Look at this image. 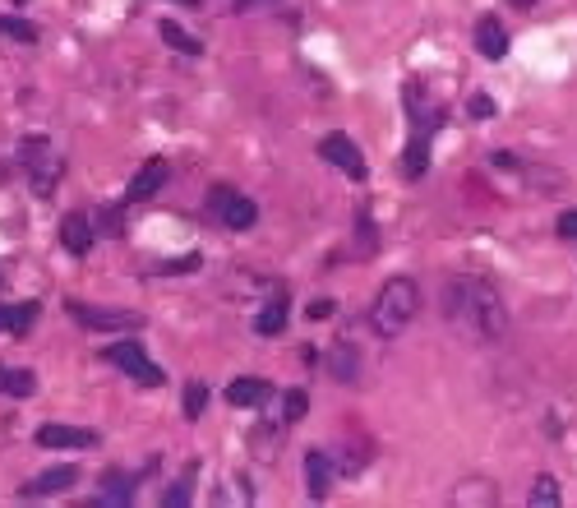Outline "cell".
Wrapping results in <instances>:
<instances>
[{
    "instance_id": "20",
    "label": "cell",
    "mask_w": 577,
    "mask_h": 508,
    "mask_svg": "<svg viewBox=\"0 0 577 508\" xmlns=\"http://www.w3.org/2000/svg\"><path fill=\"white\" fill-rule=\"evenodd\" d=\"M0 37L5 42H19V47H33L37 37V24H28V19H14V14H0Z\"/></svg>"
},
{
    "instance_id": "12",
    "label": "cell",
    "mask_w": 577,
    "mask_h": 508,
    "mask_svg": "<svg viewBox=\"0 0 577 508\" xmlns=\"http://www.w3.org/2000/svg\"><path fill=\"white\" fill-rule=\"evenodd\" d=\"M37 448H97V430H79V425H42L37 430Z\"/></svg>"
},
{
    "instance_id": "33",
    "label": "cell",
    "mask_w": 577,
    "mask_h": 508,
    "mask_svg": "<svg viewBox=\"0 0 577 508\" xmlns=\"http://www.w3.org/2000/svg\"><path fill=\"white\" fill-rule=\"evenodd\" d=\"M176 5H185V10H204V0H176Z\"/></svg>"
},
{
    "instance_id": "35",
    "label": "cell",
    "mask_w": 577,
    "mask_h": 508,
    "mask_svg": "<svg viewBox=\"0 0 577 508\" xmlns=\"http://www.w3.org/2000/svg\"><path fill=\"white\" fill-rule=\"evenodd\" d=\"M19 5H24V0H19Z\"/></svg>"
},
{
    "instance_id": "25",
    "label": "cell",
    "mask_w": 577,
    "mask_h": 508,
    "mask_svg": "<svg viewBox=\"0 0 577 508\" xmlns=\"http://www.w3.org/2000/svg\"><path fill=\"white\" fill-rule=\"evenodd\" d=\"M194 472H199V467H185V476L171 485L167 495H162V504H167V508H185V504H190V499H194V490H190V485H194Z\"/></svg>"
},
{
    "instance_id": "17",
    "label": "cell",
    "mask_w": 577,
    "mask_h": 508,
    "mask_svg": "<svg viewBox=\"0 0 577 508\" xmlns=\"http://www.w3.org/2000/svg\"><path fill=\"white\" fill-rule=\"evenodd\" d=\"M268 398H273V384H264V379H236V384H227V402L236 407V412L264 407Z\"/></svg>"
},
{
    "instance_id": "27",
    "label": "cell",
    "mask_w": 577,
    "mask_h": 508,
    "mask_svg": "<svg viewBox=\"0 0 577 508\" xmlns=\"http://www.w3.org/2000/svg\"><path fill=\"white\" fill-rule=\"evenodd\" d=\"M93 222L107 231V236H121V208H107V213H97Z\"/></svg>"
},
{
    "instance_id": "10",
    "label": "cell",
    "mask_w": 577,
    "mask_h": 508,
    "mask_svg": "<svg viewBox=\"0 0 577 508\" xmlns=\"http://www.w3.org/2000/svg\"><path fill=\"white\" fill-rule=\"evenodd\" d=\"M93 241H97V222L88 218V213H79V208L65 213V218H61V245H65V250L84 259V254L93 250Z\"/></svg>"
},
{
    "instance_id": "18",
    "label": "cell",
    "mask_w": 577,
    "mask_h": 508,
    "mask_svg": "<svg viewBox=\"0 0 577 508\" xmlns=\"http://www.w3.org/2000/svg\"><path fill=\"white\" fill-rule=\"evenodd\" d=\"M453 504L457 508H494L499 504V490H494V481H485V476H471V481H462L453 490Z\"/></svg>"
},
{
    "instance_id": "7",
    "label": "cell",
    "mask_w": 577,
    "mask_h": 508,
    "mask_svg": "<svg viewBox=\"0 0 577 508\" xmlns=\"http://www.w3.org/2000/svg\"><path fill=\"white\" fill-rule=\"evenodd\" d=\"M65 310L74 315V324L93 328V333H139L144 328V315H134V310H93L84 301H70Z\"/></svg>"
},
{
    "instance_id": "2",
    "label": "cell",
    "mask_w": 577,
    "mask_h": 508,
    "mask_svg": "<svg viewBox=\"0 0 577 508\" xmlns=\"http://www.w3.org/2000/svg\"><path fill=\"white\" fill-rule=\"evenodd\" d=\"M416 315H421V287L411 278H388L370 305V328L379 338H402Z\"/></svg>"
},
{
    "instance_id": "29",
    "label": "cell",
    "mask_w": 577,
    "mask_h": 508,
    "mask_svg": "<svg viewBox=\"0 0 577 508\" xmlns=\"http://www.w3.org/2000/svg\"><path fill=\"white\" fill-rule=\"evenodd\" d=\"M554 231H559V236H564V241H577V208H568L564 218L554 222Z\"/></svg>"
},
{
    "instance_id": "3",
    "label": "cell",
    "mask_w": 577,
    "mask_h": 508,
    "mask_svg": "<svg viewBox=\"0 0 577 508\" xmlns=\"http://www.w3.org/2000/svg\"><path fill=\"white\" fill-rule=\"evenodd\" d=\"M407 111H411V139H407V153H402V176L421 181L425 167H430V139L439 130V107H425L421 84H407Z\"/></svg>"
},
{
    "instance_id": "30",
    "label": "cell",
    "mask_w": 577,
    "mask_h": 508,
    "mask_svg": "<svg viewBox=\"0 0 577 508\" xmlns=\"http://www.w3.org/2000/svg\"><path fill=\"white\" fill-rule=\"evenodd\" d=\"M305 315H310V319H328V315H333V301H328V296H319V301H310V310H305Z\"/></svg>"
},
{
    "instance_id": "31",
    "label": "cell",
    "mask_w": 577,
    "mask_h": 508,
    "mask_svg": "<svg viewBox=\"0 0 577 508\" xmlns=\"http://www.w3.org/2000/svg\"><path fill=\"white\" fill-rule=\"evenodd\" d=\"M14 324V310H5V305H0V328H10Z\"/></svg>"
},
{
    "instance_id": "14",
    "label": "cell",
    "mask_w": 577,
    "mask_h": 508,
    "mask_svg": "<svg viewBox=\"0 0 577 508\" xmlns=\"http://www.w3.org/2000/svg\"><path fill=\"white\" fill-rule=\"evenodd\" d=\"M476 51H481L485 61H504L508 56V33L494 14H481V19H476Z\"/></svg>"
},
{
    "instance_id": "11",
    "label": "cell",
    "mask_w": 577,
    "mask_h": 508,
    "mask_svg": "<svg viewBox=\"0 0 577 508\" xmlns=\"http://www.w3.org/2000/svg\"><path fill=\"white\" fill-rule=\"evenodd\" d=\"M79 481V467H51V472H42L37 481H28V485H19V499H47V495H65L70 485Z\"/></svg>"
},
{
    "instance_id": "5",
    "label": "cell",
    "mask_w": 577,
    "mask_h": 508,
    "mask_svg": "<svg viewBox=\"0 0 577 508\" xmlns=\"http://www.w3.org/2000/svg\"><path fill=\"white\" fill-rule=\"evenodd\" d=\"M204 208H208V218H217L227 231H250L259 222V204L245 199L241 190H231V185H213Z\"/></svg>"
},
{
    "instance_id": "22",
    "label": "cell",
    "mask_w": 577,
    "mask_h": 508,
    "mask_svg": "<svg viewBox=\"0 0 577 508\" xmlns=\"http://www.w3.org/2000/svg\"><path fill=\"white\" fill-rule=\"evenodd\" d=\"M559 481H554V476H536V481H531V495H527V504L531 508H559Z\"/></svg>"
},
{
    "instance_id": "13",
    "label": "cell",
    "mask_w": 577,
    "mask_h": 508,
    "mask_svg": "<svg viewBox=\"0 0 577 508\" xmlns=\"http://www.w3.org/2000/svg\"><path fill=\"white\" fill-rule=\"evenodd\" d=\"M305 485H310V499H328V485H333V453L328 448H310L305 453Z\"/></svg>"
},
{
    "instance_id": "19",
    "label": "cell",
    "mask_w": 577,
    "mask_h": 508,
    "mask_svg": "<svg viewBox=\"0 0 577 508\" xmlns=\"http://www.w3.org/2000/svg\"><path fill=\"white\" fill-rule=\"evenodd\" d=\"M328 370H333L337 384H356V375H361V356H356V347H351V342H337V347L328 351Z\"/></svg>"
},
{
    "instance_id": "26",
    "label": "cell",
    "mask_w": 577,
    "mask_h": 508,
    "mask_svg": "<svg viewBox=\"0 0 577 508\" xmlns=\"http://www.w3.org/2000/svg\"><path fill=\"white\" fill-rule=\"evenodd\" d=\"M204 412H208V384H199V379H194V384H185V416H190V421H199Z\"/></svg>"
},
{
    "instance_id": "8",
    "label": "cell",
    "mask_w": 577,
    "mask_h": 508,
    "mask_svg": "<svg viewBox=\"0 0 577 508\" xmlns=\"http://www.w3.org/2000/svg\"><path fill=\"white\" fill-rule=\"evenodd\" d=\"M319 158L333 162L337 171H347L351 181H365V176H370V167H365L356 139H351V134H342V130H333V134H324V139H319Z\"/></svg>"
},
{
    "instance_id": "34",
    "label": "cell",
    "mask_w": 577,
    "mask_h": 508,
    "mask_svg": "<svg viewBox=\"0 0 577 508\" xmlns=\"http://www.w3.org/2000/svg\"><path fill=\"white\" fill-rule=\"evenodd\" d=\"M241 5H273V0H241Z\"/></svg>"
},
{
    "instance_id": "6",
    "label": "cell",
    "mask_w": 577,
    "mask_h": 508,
    "mask_svg": "<svg viewBox=\"0 0 577 508\" xmlns=\"http://www.w3.org/2000/svg\"><path fill=\"white\" fill-rule=\"evenodd\" d=\"M102 361L107 365H116V370H125L130 379H139V384H148V388H157L162 384V370L153 365V356L144 351V342H134V338H125V342H111V347H102Z\"/></svg>"
},
{
    "instance_id": "28",
    "label": "cell",
    "mask_w": 577,
    "mask_h": 508,
    "mask_svg": "<svg viewBox=\"0 0 577 508\" xmlns=\"http://www.w3.org/2000/svg\"><path fill=\"white\" fill-rule=\"evenodd\" d=\"M467 107H471V116H476V121H490V116H494V102L485 93H471Z\"/></svg>"
},
{
    "instance_id": "16",
    "label": "cell",
    "mask_w": 577,
    "mask_h": 508,
    "mask_svg": "<svg viewBox=\"0 0 577 508\" xmlns=\"http://www.w3.org/2000/svg\"><path fill=\"white\" fill-rule=\"evenodd\" d=\"M287 315H291L287 291H273L264 301V310H259V319H254V333H259V338H277V333L287 328Z\"/></svg>"
},
{
    "instance_id": "32",
    "label": "cell",
    "mask_w": 577,
    "mask_h": 508,
    "mask_svg": "<svg viewBox=\"0 0 577 508\" xmlns=\"http://www.w3.org/2000/svg\"><path fill=\"white\" fill-rule=\"evenodd\" d=\"M504 5H513V10H531L536 0H504Z\"/></svg>"
},
{
    "instance_id": "1",
    "label": "cell",
    "mask_w": 577,
    "mask_h": 508,
    "mask_svg": "<svg viewBox=\"0 0 577 508\" xmlns=\"http://www.w3.org/2000/svg\"><path fill=\"white\" fill-rule=\"evenodd\" d=\"M444 319L471 342H499L508 333V305L504 291L481 273H453L439 291Z\"/></svg>"
},
{
    "instance_id": "21",
    "label": "cell",
    "mask_w": 577,
    "mask_h": 508,
    "mask_svg": "<svg viewBox=\"0 0 577 508\" xmlns=\"http://www.w3.org/2000/svg\"><path fill=\"white\" fill-rule=\"evenodd\" d=\"M0 393H14V398H33V393H37L33 370H5V365H0Z\"/></svg>"
},
{
    "instance_id": "4",
    "label": "cell",
    "mask_w": 577,
    "mask_h": 508,
    "mask_svg": "<svg viewBox=\"0 0 577 508\" xmlns=\"http://www.w3.org/2000/svg\"><path fill=\"white\" fill-rule=\"evenodd\" d=\"M19 162H24L37 199H51V190H56L61 176H65V162H61V153L51 148L47 134H28V139H19Z\"/></svg>"
},
{
    "instance_id": "23",
    "label": "cell",
    "mask_w": 577,
    "mask_h": 508,
    "mask_svg": "<svg viewBox=\"0 0 577 508\" xmlns=\"http://www.w3.org/2000/svg\"><path fill=\"white\" fill-rule=\"evenodd\" d=\"M305 412H310V393H305V388H287V393H282V421L296 425V421H305Z\"/></svg>"
},
{
    "instance_id": "9",
    "label": "cell",
    "mask_w": 577,
    "mask_h": 508,
    "mask_svg": "<svg viewBox=\"0 0 577 508\" xmlns=\"http://www.w3.org/2000/svg\"><path fill=\"white\" fill-rule=\"evenodd\" d=\"M167 176H171V162L167 158H148L144 167L130 176V190H125V204H148L162 185H167Z\"/></svg>"
},
{
    "instance_id": "15",
    "label": "cell",
    "mask_w": 577,
    "mask_h": 508,
    "mask_svg": "<svg viewBox=\"0 0 577 508\" xmlns=\"http://www.w3.org/2000/svg\"><path fill=\"white\" fill-rule=\"evenodd\" d=\"M134 490H139V481H134L130 472H107V481H102L93 504L97 508H125V504H134Z\"/></svg>"
},
{
    "instance_id": "24",
    "label": "cell",
    "mask_w": 577,
    "mask_h": 508,
    "mask_svg": "<svg viewBox=\"0 0 577 508\" xmlns=\"http://www.w3.org/2000/svg\"><path fill=\"white\" fill-rule=\"evenodd\" d=\"M162 37H167V47H171V51H181V56H199V51H204V47H199V42H194L190 33H185V28H176V24H171V19H167V24H162Z\"/></svg>"
}]
</instances>
